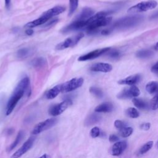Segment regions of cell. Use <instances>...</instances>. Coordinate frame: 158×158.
Segmentation results:
<instances>
[{
  "mask_svg": "<svg viewBox=\"0 0 158 158\" xmlns=\"http://www.w3.org/2000/svg\"><path fill=\"white\" fill-rule=\"evenodd\" d=\"M30 86V80L28 77H24L18 83L16 88L14 89L11 97L10 98L7 106H6V116L10 115L14 108H16L17 103L22 98L24 94Z\"/></svg>",
  "mask_w": 158,
  "mask_h": 158,
  "instance_id": "6da1fadb",
  "label": "cell"
},
{
  "mask_svg": "<svg viewBox=\"0 0 158 158\" xmlns=\"http://www.w3.org/2000/svg\"><path fill=\"white\" fill-rule=\"evenodd\" d=\"M111 13V11H101L86 20L87 26L86 27V30L88 32L91 33L97 28L109 24L112 20V17L107 16Z\"/></svg>",
  "mask_w": 158,
  "mask_h": 158,
  "instance_id": "7a4b0ae2",
  "label": "cell"
},
{
  "mask_svg": "<svg viewBox=\"0 0 158 158\" xmlns=\"http://www.w3.org/2000/svg\"><path fill=\"white\" fill-rule=\"evenodd\" d=\"M157 6V2L155 0H148V1L141 2L135 6H132L128 10V13H137L145 12L149 10H151L156 8Z\"/></svg>",
  "mask_w": 158,
  "mask_h": 158,
  "instance_id": "3957f363",
  "label": "cell"
},
{
  "mask_svg": "<svg viewBox=\"0 0 158 158\" xmlns=\"http://www.w3.org/2000/svg\"><path fill=\"white\" fill-rule=\"evenodd\" d=\"M57 122L58 120L56 118H50L44 121H42L35 126L32 131H31V134L35 135L47 130H49L50 129L53 127L54 125H56Z\"/></svg>",
  "mask_w": 158,
  "mask_h": 158,
  "instance_id": "277c9868",
  "label": "cell"
},
{
  "mask_svg": "<svg viewBox=\"0 0 158 158\" xmlns=\"http://www.w3.org/2000/svg\"><path fill=\"white\" fill-rule=\"evenodd\" d=\"M142 20L141 16H131L122 18L116 22L114 24V27L117 28H128L138 24Z\"/></svg>",
  "mask_w": 158,
  "mask_h": 158,
  "instance_id": "5b68a950",
  "label": "cell"
},
{
  "mask_svg": "<svg viewBox=\"0 0 158 158\" xmlns=\"http://www.w3.org/2000/svg\"><path fill=\"white\" fill-rule=\"evenodd\" d=\"M84 80L83 78H74L61 85V93H68L72 91L83 84Z\"/></svg>",
  "mask_w": 158,
  "mask_h": 158,
  "instance_id": "8992f818",
  "label": "cell"
},
{
  "mask_svg": "<svg viewBox=\"0 0 158 158\" xmlns=\"http://www.w3.org/2000/svg\"><path fill=\"white\" fill-rule=\"evenodd\" d=\"M72 105V101L67 99L59 104L52 106L49 109V114L52 116H57L64 112L70 106Z\"/></svg>",
  "mask_w": 158,
  "mask_h": 158,
  "instance_id": "52a82bcc",
  "label": "cell"
},
{
  "mask_svg": "<svg viewBox=\"0 0 158 158\" xmlns=\"http://www.w3.org/2000/svg\"><path fill=\"white\" fill-rule=\"evenodd\" d=\"M140 94V90L135 85H132L129 88H125L120 91L117 95V98L120 100L129 99L131 98H136Z\"/></svg>",
  "mask_w": 158,
  "mask_h": 158,
  "instance_id": "ba28073f",
  "label": "cell"
},
{
  "mask_svg": "<svg viewBox=\"0 0 158 158\" xmlns=\"http://www.w3.org/2000/svg\"><path fill=\"white\" fill-rule=\"evenodd\" d=\"M35 137H30L24 144L23 145L17 149L11 156L10 158H20L24 154H25L27 152H28L31 147L33 146L34 143L35 141Z\"/></svg>",
  "mask_w": 158,
  "mask_h": 158,
  "instance_id": "9c48e42d",
  "label": "cell"
},
{
  "mask_svg": "<svg viewBox=\"0 0 158 158\" xmlns=\"http://www.w3.org/2000/svg\"><path fill=\"white\" fill-rule=\"evenodd\" d=\"M111 50L110 48L107 47V48H104L101 49H98L96 50H94L93 51H91L85 55L81 56L79 57L78 61H85L88 60H91V59H94L95 58L98 57L99 56H101L104 53L108 52Z\"/></svg>",
  "mask_w": 158,
  "mask_h": 158,
  "instance_id": "30bf717a",
  "label": "cell"
},
{
  "mask_svg": "<svg viewBox=\"0 0 158 158\" xmlns=\"http://www.w3.org/2000/svg\"><path fill=\"white\" fill-rule=\"evenodd\" d=\"M112 66L108 63H96L91 66L90 70L93 72H109L112 71Z\"/></svg>",
  "mask_w": 158,
  "mask_h": 158,
  "instance_id": "8fae6325",
  "label": "cell"
},
{
  "mask_svg": "<svg viewBox=\"0 0 158 158\" xmlns=\"http://www.w3.org/2000/svg\"><path fill=\"white\" fill-rule=\"evenodd\" d=\"M127 146L125 141H120L115 143L111 149V154L114 156H119L123 153Z\"/></svg>",
  "mask_w": 158,
  "mask_h": 158,
  "instance_id": "7c38bea8",
  "label": "cell"
},
{
  "mask_svg": "<svg viewBox=\"0 0 158 158\" xmlns=\"http://www.w3.org/2000/svg\"><path fill=\"white\" fill-rule=\"evenodd\" d=\"M86 26H87L86 20H75L72 22L66 27H65L62 30V31H64V32H68V31H70L78 30L85 27L86 28Z\"/></svg>",
  "mask_w": 158,
  "mask_h": 158,
  "instance_id": "4fadbf2b",
  "label": "cell"
},
{
  "mask_svg": "<svg viewBox=\"0 0 158 158\" xmlns=\"http://www.w3.org/2000/svg\"><path fill=\"white\" fill-rule=\"evenodd\" d=\"M141 79V76L140 74H135L130 75L125 78L123 79L118 81V83L120 85H134V84L138 83Z\"/></svg>",
  "mask_w": 158,
  "mask_h": 158,
  "instance_id": "5bb4252c",
  "label": "cell"
},
{
  "mask_svg": "<svg viewBox=\"0 0 158 158\" xmlns=\"http://www.w3.org/2000/svg\"><path fill=\"white\" fill-rule=\"evenodd\" d=\"M66 10L65 7L64 6H55L49 10H48L47 11L45 12L42 15L45 16L49 18H51L54 16L59 15L61 14H62V13H64Z\"/></svg>",
  "mask_w": 158,
  "mask_h": 158,
  "instance_id": "9a60e30c",
  "label": "cell"
},
{
  "mask_svg": "<svg viewBox=\"0 0 158 158\" xmlns=\"http://www.w3.org/2000/svg\"><path fill=\"white\" fill-rule=\"evenodd\" d=\"M50 18L42 15L41 17H40L39 19H35L33 21H31L30 22H28L25 25V27L28 28H34L39 25H41L42 24H44L45 22H46Z\"/></svg>",
  "mask_w": 158,
  "mask_h": 158,
  "instance_id": "2e32d148",
  "label": "cell"
},
{
  "mask_svg": "<svg viewBox=\"0 0 158 158\" xmlns=\"http://www.w3.org/2000/svg\"><path fill=\"white\" fill-rule=\"evenodd\" d=\"M113 109H114L113 105L111 103L106 102L97 106L96 108L94 109V111L98 113H101V112L108 113V112H112Z\"/></svg>",
  "mask_w": 158,
  "mask_h": 158,
  "instance_id": "e0dca14e",
  "label": "cell"
},
{
  "mask_svg": "<svg viewBox=\"0 0 158 158\" xmlns=\"http://www.w3.org/2000/svg\"><path fill=\"white\" fill-rule=\"evenodd\" d=\"M93 15H94V11L91 8H85L77 17L76 20H86Z\"/></svg>",
  "mask_w": 158,
  "mask_h": 158,
  "instance_id": "ac0fdd59",
  "label": "cell"
},
{
  "mask_svg": "<svg viewBox=\"0 0 158 158\" xmlns=\"http://www.w3.org/2000/svg\"><path fill=\"white\" fill-rule=\"evenodd\" d=\"M61 93V85H57L50 90L46 94V97L48 100H53L55 98L58 94Z\"/></svg>",
  "mask_w": 158,
  "mask_h": 158,
  "instance_id": "d6986e66",
  "label": "cell"
},
{
  "mask_svg": "<svg viewBox=\"0 0 158 158\" xmlns=\"http://www.w3.org/2000/svg\"><path fill=\"white\" fill-rule=\"evenodd\" d=\"M101 117L96 113H93L88 116L85 120V125L86 126H90L92 125L95 124L100 121Z\"/></svg>",
  "mask_w": 158,
  "mask_h": 158,
  "instance_id": "ffe728a7",
  "label": "cell"
},
{
  "mask_svg": "<svg viewBox=\"0 0 158 158\" xmlns=\"http://www.w3.org/2000/svg\"><path fill=\"white\" fill-rule=\"evenodd\" d=\"M72 46H74L73 37L68 38V39H66L64 42L59 43L58 45H56V49L57 50H65L66 48H68L69 47H72Z\"/></svg>",
  "mask_w": 158,
  "mask_h": 158,
  "instance_id": "44dd1931",
  "label": "cell"
},
{
  "mask_svg": "<svg viewBox=\"0 0 158 158\" xmlns=\"http://www.w3.org/2000/svg\"><path fill=\"white\" fill-rule=\"evenodd\" d=\"M24 137V131H22V130L19 131V133L17 134V135L16 136V138L15 140L14 141V142L7 148V151L10 152L13 149H14L17 146V145L21 141V140L23 139Z\"/></svg>",
  "mask_w": 158,
  "mask_h": 158,
  "instance_id": "7402d4cb",
  "label": "cell"
},
{
  "mask_svg": "<svg viewBox=\"0 0 158 158\" xmlns=\"http://www.w3.org/2000/svg\"><path fill=\"white\" fill-rule=\"evenodd\" d=\"M146 91L150 94H154L158 91V82H151L146 85Z\"/></svg>",
  "mask_w": 158,
  "mask_h": 158,
  "instance_id": "603a6c76",
  "label": "cell"
},
{
  "mask_svg": "<svg viewBox=\"0 0 158 158\" xmlns=\"http://www.w3.org/2000/svg\"><path fill=\"white\" fill-rule=\"evenodd\" d=\"M132 102L137 108L140 109H145L148 107L147 103L145 101H144L140 98H135L133 99Z\"/></svg>",
  "mask_w": 158,
  "mask_h": 158,
  "instance_id": "cb8c5ba5",
  "label": "cell"
},
{
  "mask_svg": "<svg viewBox=\"0 0 158 158\" xmlns=\"http://www.w3.org/2000/svg\"><path fill=\"white\" fill-rule=\"evenodd\" d=\"M153 146V141H149L147 143H146L145 145H143L139 149L138 151V154L142 155L145 153H146L148 151H149Z\"/></svg>",
  "mask_w": 158,
  "mask_h": 158,
  "instance_id": "d4e9b609",
  "label": "cell"
},
{
  "mask_svg": "<svg viewBox=\"0 0 158 158\" xmlns=\"http://www.w3.org/2000/svg\"><path fill=\"white\" fill-rule=\"evenodd\" d=\"M90 92L98 98H101L103 97V92L99 88L95 86H91L90 88Z\"/></svg>",
  "mask_w": 158,
  "mask_h": 158,
  "instance_id": "484cf974",
  "label": "cell"
},
{
  "mask_svg": "<svg viewBox=\"0 0 158 158\" xmlns=\"http://www.w3.org/2000/svg\"><path fill=\"white\" fill-rule=\"evenodd\" d=\"M133 132H134L133 128L130 127H125L120 130V135L123 138H127L130 137L132 134Z\"/></svg>",
  "mask_w": 158,
  "mask_h": 158,
  "instance_id": "4316f807",
  "label": "cell"
},
{
  "mask_svg": "<svg viewBox=\"0 0 158 158\" xmlns=\"http://www.w3.org/2000/svg\"><path fill=\"white\" fill-rule=\"evenodd\" d=\"M79 5V0H69V16H72L77 9Z\"/></svg>",
  "mask_w": 158,
  "mask_h": 158,
  "instance_id": "83f0119b",
  "label": "cell"
},
{
  "mask_svg": "<svg viewBox=\"0 0 158 158\" xmlns=\"http://www.w3.org/2000/svg\"><path fill=\"white\" fill-rule=\"evenodd\" d=\"M126 114L129 117L132 119H136L139 117V112L137 109L134 108H129L126 110Z\"/></svg>",
  "mask_w": 158,
  "mask_h": 158,
  "instance_id": "f1b7e54d",
  "label": "cell"
},
{
  "mask_svg": "<svg viewBox=\"0 0 158 158\" xmlns=\"http://www.w3.org/2000/svg\"><path fill=\"white\" fill-rule=\"evenodd\" d=\"M46 60L43 57H38L35 58L32 61L31 64L34 67H42L46 64Z\"/></svg>",
  "mask_w": 158,
  "mask_h": 158,
  "instance_id": "f546056e",
  "label": "cell"
},
{
  "mask_svg": "<svg viewBox=\"0 0 158 158\" xmlns=\"http://www.w3.org/2000/svg\"><path fill=\"white\" fill-rule=\"evenodd\" d=\"M153 53L149 50H141L137 52V56L139 58H148L152 56Z\"/></svg>",
  "mask_w": 158,
  "mask_h": 158,
  "instance_id": "4dcf8cb0",
  "label": "cell"
},
{
  "mask_svg": "<svg viewBox=\"0 0 158 158\" xmlns=\"http://www.w3.org/2000/svg\"><path fill=\"white\" fill-rule=\"evenodd\" d=\"M30 53V50L27 48H24L22 49H20L17 52V56L19 58H25L27 57Z\"/></svg>",
  "mask_w": 158,
  "mask_h": 158,
  "instance_id": "1f68e13d",
  "label": "cell"
},
{
  "mask_svg": "<svg viewBox=\"0 0 158 158\" xmlns=\"http://www.w3.org/2000/svg\"><path fill=\"white\" fill-rule=\"evenodd\" d=\"M100 129L98 127H94L90 130V136L93 138L98 137L100 135Z\"/></svg>",
  "mask_w": 158,
  "mask_h": 158,
  "instance_id": "d6a6232c",
  "label": "cell"
},
{
  "mask_svg": "<svg viewBox=\"0 0 158 158\" xmlns=\"http://www.w3.org/2000/svg\"><path fill=\"white\" fill-rule=\"evenodd\" d=\"M150 106L151 109L152 110H156L158 109V93H157L156 95L151 100Z\"/></svg>",
  "mask_w": 158,
  "mask_h": 158,
  "instance_id": "836d02e7",
  "label": "cell"
},
{
  "mask_svg": "<svg viewBox=\"0 0 158 158\" xmlns=\"http://www.w3.org/2000/svg\"><path fill=\"white\" fill-rule=\"evenodd\" d=\"M114 126L115 127L117 128V129H122L124 127H126V123H125L123 121L120 120H116L114 122Z\"/></svg>",
  "mask_w": 158,
  "mask_h": 158,
  "instance_id": "e575fe53",
  "label": "cell"
},
{
  "mask_svg": "<svg viewBox=\"0 0 158 158\" xmlns=\"http://www.w3.org/2000/svg\"><path fill=\"white\" fill-rule=\"evenodd\" d=\"M109 56L112 58H117L120 56V52L117 50H114L109 53Z\"/></svg>",
  "mask_w": 158,
  "mask_h": 158,
  "instance_id": "d590c367",
  "label": "cell"
},
{
  "mask_svg": "<svg viewBox=\"0 0 158 158\" xmlns=\"http://www.w3.org/2000/svg\"><path fill=\"white\" fill-rule=\"evenodd\" d=\"M140 127L141 130H148L150 127H151V124L150 123H148V122H146V123H141L140 126Z\"/></svg>",
  "mask_w": 158,
  "mask_h": 158,
  "instance_id": "8d00e7d4",
  "label": "cell"
},
{
  "mask_svg": "<svg viewBox=\"0 0 158 158\" xmlns=\"http://www.w3.org/2000/svg\"><path fill=\"white\" fill-rule=\"evenodd\" d=\"M119 137L115 134H112L109 137V140L111 143H116L119 141Z\"/></svg>",
  "mask_w": 158,
  "mask_h": 158,
  "instance_id": "74e56055",
  "label": "cell"
},
{
  "mask_svg": "<svg viewBox=\"0 0 158 158\" xmlns=\"http://www.w3.org/2000/svg\"><path fill=\"white\" fill-rule=\"evenodd\" d=\"M110 32H111V30L109 29H105L101 31V34L104 35H109Z\"/></svg>",
  "mask_w": 158,
  "mask_h": 158,
  "instance_id": "f35d334b",
  "label": "cell"
},
{
  "mask_svg": "<svg viewBox=\"0 0 158 158\" xmlns=\"http://www.w3.org/2000/svg\"><path fill=\"white\" fill-rule=\"evenodd\" d=\"M25 33L27 35H31L34 34V31L31 28H28L26 31H25Z\"/></svg>",
  "mask_w": 158,
  "mask_h": 158,
  "instance_id": "ab89813d",
  "label": "cell"
},
{
  "mask_svg": "<svg viewBox=\"0 0 158 158\" xmlns=\"http://www.w3.org/2000/svg\"><path fill=\"white\" fill-rule=\"evenodd\" d=\"M152 71V72H156L157 71H158V62L157 63H156V64L152 67V69H151Z\"/></svg>",
  "mask_w": 158,
  "mask_h": 158,
  "instance_id": "60d3db41",
  "label": "cell"
},
{
  "mask_svg": "<svg viewBox=\"0 0 158 158\" xmlns=\"http://www.w3.org/2000/svg\"><path fill=\"white\" fill-rule=\"evenodd\" d=\"M5 6L7 9H9L11 6V0H5Z\"/></svg>",
  "mask_w": 158,
  "mask_h": 158,
  "instance_id": "b9f144b4",
  "label": "cell"
},
{
  "mask_svg": "<svg viewBox=\"0 0 158 158\" xmlns=\"http://www.w3.org/2000/svg\"><path fill=\"white\" fill-rule=\"evenodd\" d=\"M14 132V130L12 129H8L7 130V134L8 135H11Z\"/></svg>",
  "mask_w": 158,
  "mask_h": 158,
  "instance_id": "7bdbcfd3",
  "label": "cell"
},
{
  "mask_svg": "<svg viewBox=\"0 0 158 158\" xmlns=\"http://www.w3.org/2000/svg\"><path fill=\"white\" fill-rule=\"evenodd\" d=\"M39 158H50V157L49 155H48L46 154H45L42 155V156H40Z\"/></svg>",
  "mask_w": 158,
  "mask_h": 158,
  "instance_id": "ee69618b",
  "label": "cell"
},
{
  "mask_svg": "<svg viewBox=\"0 0 158 158\" xmlns=\"http://www.w3.org/2000/svg\"><path fill=\"white\" fill-rule=\"evenodd\" d=\"M154 49H155V50H156V51H158V42L155 45V46H154Z\"/></svg>",
  "mask_w": 158,
  "mask_h": 158,
  "instance_id": "f6af8a7d",
  "label": "cell"
},
{
  "mask_svg": "<svg viewBox=\"0 0 158 158\" xmlns=\"http://www.w3.org/2000/svg\"><path fill=\"white\" fill-rule=\"evenodd\" d=\"M152 17H158V14H157V13H156L154 16H152Z\"/></svg>",
  "mask_w": 158,
  "mask_h": 158,
  "instance_id": "bcb514c9",
  "label": "cell"
},
{
  "mask_svg": "<svg viewBox=\"0 0 158 158\" xmlns=\"http://www.w3.org/2000/svg\"><path fill=\"white\" fill-rule=\"evenodd\" d=\"M156 146H157V148H158V141L157 142V145H156Z\"/></svg>",
  "mask_w": 158,
  "mask_h": 158,
  "instance_id": "7dc6e473",
  "label": "cell"
},
{
  "mask_svg": "<svg viewBox=\"0 0 158 158\" xmlns=\"http://www.w3.org/2000/svg\"><path fill=\"white\" fill-rule=\"evenodd\" d=\"M156 72V73H157V74H158V71H156V72Z\"/></svg>",
  "mask_w": 158,
  "mask_h": 158,
  "instance_id": "c3c4849f",
  "label": "cell"
}]
</instances>
